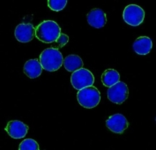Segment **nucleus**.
<instances>
[{"mask_svg":"<svg viewBox=\"0 0 156 150\" xmlns=\"http://www.w3.org/2000/svg\"><path fill=\"white\" fill-rule=\"evenodd\" d=\"M67 1L66 0H49L48 6L55 12H60L66 7Z\"/></svg>","mask_w":156,"mask_h":150,"instance_id":"16","label":"nucleus"},{"mask_svg":"<svg viewBox=\"0 0 156 150\" xmlns=\"http://www.w3.org/2000/svg\"><path fill=\"white\" fill-rule=\"evenodd\" d=\"M20 150H39L40 147L38 143L33 139H26L20 144Z\"/></svg>","mask_w":156,"mask_h":150,"instance_id":"15","label":"nucleus"},{"mask_svg":"<svg viewBox=\"0 0 156 150\" xmlns=\"http://www.w3.org/2000/svg\"><path fill=\"white\" fill-rule=\"evenodd\" d=\"M77 100L84 108L93 109L100 103L101 94L97 88L94 86L87 87L78 91Z\"/></svg>","mask_w":156,"mask_h":150,"instance_id":"3","label":"nucleus"},{"mask_svg":"<svg viewBox=\"0 0 156 150\" xmlns=\"http://www.w3.org/2000/svg\"><path fill=\"white\" fill-rule=\"evenodd\" d=\"M106 126L115 134H123L128 128L129 122L122 114H114L107 119Z\"/></svg>","mask_w":156,"mask_h":150,"instance_id":"7","label":"nucleus"},{"mask_svg":"<svg viewBox=\"0 0 156 150\" xmlns=\"http://www.w3.org/2000/svg\"><path fill=\"white\" fill-rule=\"evenodd\" d=\"M118 81H120V74L115 69H107L101 75V82L107 88H110Z\"/></svg>","mask_w":156,"mask_h":150,"instance_id":"14","label":"nucleus"},{"mask_svg":"<svg viewBox=\"0 0 156 150\" xmlns=\"http://www.w3.org/2000/svg\"><path fill=\"white\" fill-rule=\"evenodd\" d=\"M68 41H69V37H68V35H66V34H61L60 37H59L58 40L55 42L56 43H57V45H56L55 47H53V48L58 49V48H61V47L65 46L66 43L68 42Z\"/></svg>","mask_w":156,"mask_h":150,"instance_id":"17","label":"nucleus"},{"mask_svg":"<svg viewBox=\"0 0 156 150\" xmlns=\"http://www.w3.org/2000/svg\"><path fill=\"white\" fill-rule=\"evenodd\" d=\"M87 22L95 28H101L107 23V15L100 8L92 9L87 15Z\"/></svg>","mask_w":156,"mask_h":150,"instance_id":"10","label":"nucleus"},{"mask_svg":"<svg viewBox=\"0 0 156 150\" xmlns=\"http://www.w3.org/2000/svg\"><path fill=\"white\" fill-rule=\"evenodd\" d=\"M71 83L78 91L84 88L93 86L94 83V76L89 70L80 68L73 73L71 76Z\"/></svg>","mask_w":156,"mask_h":150,"instance_id":"4","label":"nucleus"},{"mask_svg":"<svg viewBox=\"0 0 156 150\" xmlns=\"http://www.w3.org/2000/svg\"><path fill=\"white\" fill-rule=\"evenodd\" d=\"M132 48L139 55H147L152 50L153 42L147 36H140L133 42Z\"/></svg>","mask_w":156,"mask_h":150,"instance_id":"11","label":"nucleus"},{"mask_svg":"<svg viewBox=\"0 0 156 150\" xmlns=\"http://www.w3.org/2000/svg\"><path fill=\"white\" fill-rule=\"evenodd\" d=\"M123 20L132 27L140 26L145 19V11L138 5H128L123 12Z\"/></svg>","mask_w":156,"mask_h":150,"instance_id":"5","label":"nucleus"},{"mask_svg":"<svg viewBox=\"0 0 156 150\" xmlns=\"http://www.w3.org/2000/svg\"><path fill=\"white\" fill-rule=\"evenodd\" d=\"M5 131L8 135L12 139H22L27 135L28 132V126L25 125L23 122L19 120L9 121L5 127Z\"/></svg>","mask_w":156,"mask_h":150,"instance_id":"9","label":"nucleus"},{"mask_svg":"<svg viewBox=\"0 0 156 150\" xmlns=\"http://www.w3.org/2000/svg\"><path fill=\"white\" fill-rule=\"evenodd\" d=\"M129 96V89L127 85L118 81L108 89V99L116 104H122Z\"/></svg>","mask_w":156,"mask_h":150,"instance_id":"6","label":"nucleus"},{"mask_svg":"<svg viewBox=\"0 0 156 150\" xmlns=\"http://www.w3.org/2000/svg\"><path fill=\"white\" fill-rule=\"evenodd\" d=\"M40 63L45 71L55 72L63 66L64 58L58 49L48 48L41 53Z\"/></svg>","mask_w":156,"mask_h":150,"instance_id":"2","label":"nucleus"},{"mask_svg":"<svg viewBox=\"0 0 156 150\" xmlns=\"http://www.w3.org/2000/svg\"><path fill=\"white\" fill-rule=\"evenodd\" d=\"M61 34V27L54 20H44L35 28L36 38L45 43L55 42Z\"/></svg>","mask_w":156,"mask_h":150,"instance_id":"1","label":"nucleus"},{"mask_svg":"<svg viewBox=\"0 0 156 150\" xmlns=\"http://www.w3.org/2000/svg\"><path fill=\"white\" fill-rule=\"evenodd\" d=\"M42 66H41L40 60L38 59H29L25 63L23 71L24 73L30 79H35L41 74L42 72Z\"/></svg>","mask_w":156,"mask_h":150,"instance_id":"12","label":"nucleus"},{"mask_svg":"<svg viewBox=\"0 0 156 150\" xmlns=\"http://www.w3.org/2000/svg\"><path fill=\"white\" fill-rule=\"evenodd\" d=\"M63 65L68 72L73 73L80 68H83V61L78 55H69L64 59Z\"/></svg>","mask_w":156,"mask_h":150,"instance_id":"13","label":"nucleus"},{"mask_svg":"<svg viewBox=\"0 0 156 150\" xmlns=\"http://www.w3.org/2000/svg\"><path fill=\"white\" fill-rule=\"evenodd\" d=\"M14 35L19 42H30L35 35V27L31 23H20L16 27Z\"/></svg>","mask_w":156,"mask_h":150,"instance_id":"8","label":"nucleus"}]
</instances>
